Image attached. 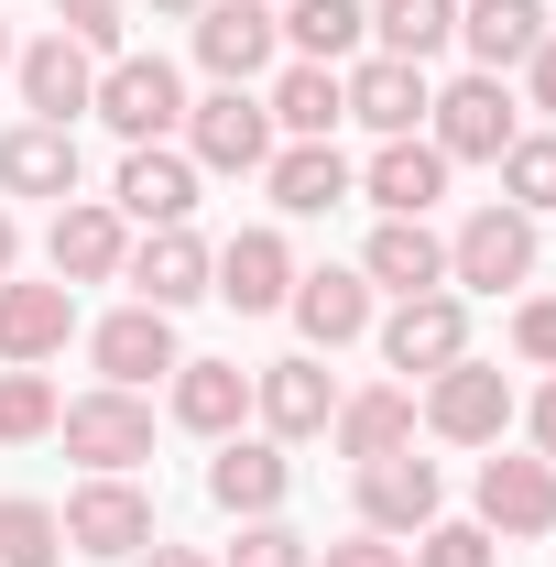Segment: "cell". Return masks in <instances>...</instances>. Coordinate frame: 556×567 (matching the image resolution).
<instances>
[{"label":"cell","mask_w":556,"mask_h":567,"mask_svg":"<svg viewBox=\"0 0 556 567\" xmlns=\"http://www.w3.org/2000/svg\"><path fill=\"white\" fill-rule=\"evenodd\" d=\"M535 262H546V240H535V218L524 208H470L459 229H447V284L459 295H524L535 284Z\"/></svg>","instance_id":"obj_1"},{"label":"cell","mask_w":556,"mask_h":567,"mask_svg":"<svg viewBox=\"0 0 556 567\" xmlns=\"http://www.w3.org/2000/svg\"><path fill=\"white\" fill-rule=\"evenodd\" d=\"M513 415H524V404H513V382H502L481 350L447 360V371L425 382V404H415V425L436 436V447H502V436H513Z\"/></svg>","instance_id":"obj_2"},{"label":"cell","mask_w":556,"mask_h":567,"mask_svg":"<svg viewBox=\"0 0 556 567\" xmlns=\"http://www.w3.org/2000/svg\"><path fill=\"white\" fill-rule=\"evenodd\" d=\"M470 524H481L491 546H535V535H556V470L535 458V447H491L481 481H470Z\"/></svg>","instance_id":"obj_3"},{"label":"cell","mask_w":556,"mask_h":567,"mask_svg":"<svg viewBox=\"0 0 556 567\" xmlns=\"http://www.w3.org/2000/svg\"><path fill=\"white\" fill-rule=\"evenodd\" d=\"M513 132H524V99L502 87V76H447L436 87V110H425V142L447 153V164H502L513 153Z\"/></svg>","instance_id":"obj_4"},{"label":"cell","mask_w":556,"mask_h":567,"mask_svg":"<svg viewBox=\"0 0 556 567\" xmlns=\"http://www.w3.org/2000/svg\"><path fill=\"white\" fill-rule=\"evenodd\" d=\"M274 110H262V87H208V99H186V164L197 175H262L274 164Z\"/></svg>","instance_id":"obj_5"},{"label":"cell","mask_w":556,"mask_h":567,"mask_svg":"<svg viewBox=\"0 0 556 567\" xmlns=\"http://www.w3.org/2000/svg\"><path fill=\"white\" fill-rule=\"evenodd\" d=\"M55 436H66V458H87V481H132L153 458V404L121 393V382H99V393H76L55 415Z\"/></svg>","instance_id":"obj_6"},{"label":"cell","mask_w":556,"mask_h":567,"mask_svg":"<svg viewBox=\"0 0 556 567\" xmlns=\"http://www.w3.org/2000/svg\"><path fill=\"white\" fill-rule=\"evenodd\" d=\"M371 339H382V360H393L404 382H436L447 360H470V295H459V284L393 295V317H371Z\"/></svg>","instance_id":"obj_7"},{"label":"cell","mask_w":556,"mask_h":567,"mask_svg":"<svg viewBox=\"0 0 556 567\" xmlns=\"http://www.w3.org/2000/svg\"><path fill=\"white\" fill-rule=\"evenodd\" d=\"M87 110H99L121 142H175L186 132V76H175V55H110Z\"/></svg>","instance_id":"obj_8"},{"label":"cell","mask_w":556,"mask_h":567,"mask_svg":"<svg viewBox=\"0 0 556 567\" xmlns=\"http://www.w3.org/2000/svg\"><path fill=\"white\" fill-rule=\"evenodd\" d=\"M55 524H66V557H142V546L164 535L142 481H76V492L55 502Z\"/></svg>","instance_id":"obj_9"},{"label":"cell","mask_w":556,"mask_h":567,"mask_svg":"<svg viewBox=\"0 0 556 567\" xmlns=\"http://www.w3.org/2000/svg\"><path fill=\"white\" fill-rule=\"evenodd\" d=\"M110 208L132 218V229H186V218H197V164H186V142H121Z\"/></svg>","instance_id":"obj_10"},{"label":"cell","mask_w":556,"mask_h":567,"mask_svg":"<svg viewBox=\"0 0 556 567\" xmlns=\"http://www.w3.org/2000/svg\"><path fill=\"white\" fill-rule=\"evenodd\" d=\"M436 513H447L436 458H415V447H393V458H360V535H393V546H415Z\"/></svg>","instance_id":"obj_11"},{"label":"cell","mask_w":556,"mask_h":567,"mask_svg":"<svg viewBox=\"0 0 556 567\" xmlns=\"http://www.w3.org/2000/svg\"><path fill=\"white\" fill-rule=\"evenodd\" d=\"M251 415H262V436H274V447H306V436H328V415H339V371H328L317 350L262 360V371H251Z\"/></svg>","instance_id":"obj_12"},{"label":"cell","mask_w":556,"mask_h":567,"mask_svg":"<svg viewBox=\"0 0 556 567\" xmlns=\"http://www.w3.org/2000/svg\"><path fill=\"white\" fill-rule=\"evenodd\" d=\"M339 99H349V121L371 142H404V132H425V110H436V76L404 66V55H349Z\"/></svg>","instance_id":"obj_13"},{"label":"cell","mask_w":556,"mask_h":567,"mask_svg":"<svg viewBox=\"0 0 556 567\" xmlns=\"http://www.w3.org/2000/svg\"><path fill=\"white\" fill-rule=\"evenodd\" d=\"M284 317H295V339L328 360L349 350V339H371V317H382V295L360 284V262H317V274H295V295H284Z\"/></svg>","instance_id":"obj_14"},{"label":"cell","mask_w":556,"mask_h":567,"mask_svg":"<svg viewBox=\"0 0 556 567\" xmlns=\"http://www.w3.org/2000/svg\"><path fill=\"white\" fill-rule=\"evenodd\" d=\"M11 87H22V121L76 132V121H87V99H99V55H87L76 33H44V44H22V55H11Z\"/></svg>","instance_id":"obj_15"},{"label":"cell","mask_w":556,"mask_h":567,"mask_svg":"<svg viewBox=\"0 0 556 567\" xmlns=\"http://www.w3.org/2000/svg\"><path fill=\"white\" fill-rule=\"evenodd\" d=\"M197 66L218 76V87H251V76L284 66V22L274 0H208L197 11Z\"/></svg>","instance_id":"obj_16"},{"label":"cell","mask_w":556,"mask_h":567,"mask_svg":"<svg viewBox=\"0 0 556 567\" xmlns=\"http://www.w3.org/2000/svg\"><path fill=\"white\" fill-rule=\"evenodd\" d=\"M121 262H132V218L110 197H66L55 229H44V274L55 284H121Z\"/></svg>","instance_id":"obj_17"},{"label":"cell","mask_w":556,"mask_h":567,"mask_svg":"<svg viewBox=\"0 0 556 567\" xmlns=\"http://www.w3.org/2000/svg\"><path fill=\"white\" fill-rule=\"evenodd\" d=\"M66 339H76V284H0V371H44V360H66Z\"/></svg>","instance_id":"obj_18"},{"label":"cell","mask_w":556,"mask_h":567,"mask_svg":"<svg viewBox=\"0 0 556 567\" xmlns=\"http://www.w3.org/2000/svg\"><path fill=\"white\" fill-rule=\"evenodd\" d=\"M87 360H99V382L142 393V382H164L186 350H175V317H164V306H110V317L87 328Z\"/></svg>","instance_id":"obj_19"},{"label":"cell","mask_w":556,"mask_h":567,"mask_svg":"<svg viewBox=\"0 0 556 567\" xmlns=\"http://www.w3.org/2000/svg\"><path fill=\"white\" fill-rule=\"evenodd\" d=\"M208 295L240 306V317H274L284 295H295V240L284 229H229L218 262H208Z\"/></svg>","instance_id":"obj_20"},{"label":"cell","mask_w":556,"mask_h":567,"mask_svg":"<svg viewBox=\"0 0 556 567\" xmlns=\"http://www.w3.org/2000/svg\"><path fill=\"white\" fill-rule=\"evenodd\" d=\"M208 240L197 229H142L132 240V262H121V284H132V306H164V317H186L197 295H208Z\"/></svg>","instance_id":"obj_21"},{"label":"cell","mask_w":556,"mask_h":567,"mask_svg":"<svg viewBox=\"0 0 556 567\" xmlns=\"http://www.w3.org/2000/svg\"><path fill=\"white\" fill-rule=\"evenodd\" d=\"M164 415L186 425V436H240V425H251V371H240V360H175V371H164Z\"/></svg>","instance_id":"obj_22"},{"label":"cell","mask_w":556,"mask_h":567,"mask_svg":"<svg viewBox=\"0 0 556 567\" xmlns=\"http://www.w3.org/2000/svg\"><path fill=\"white\" fill-rule=\"evenodd\" d=\"M284 492H295V458H284L274 436H218V458H208V502L229 513V524H262V513H284Z\"/></svg>","instance_id":"obj_23"},{"label":"cell","mask_w":556,"mask_h":567,"mask_svg":"<svg viewBox=\"0 0 556 567\" xmlns=\"http://www.w3.org/2000/svg\"><path fill=\"white\" fill-rule=\"evenodd\" d=\"M262 186H274L284 218H328V208H349V197H360V164H349L339 142H274Z\"/></svg>","instance_id":"obj_24"},{"label":"cell","mask_w":556,"mask_h":567,"mask_svg":"<svg viewBox=\"0 0 556 567\" xmlns=\"http://www.w3.org/2000/svg\"><path fill=\"white\" fill-rule=\"evenodd\" d=\"M447 175H459V164H447L425 132H404V142H382V153L360 164V197H371L382 218H425L436 197H447Z\"/></svg>","instance_id":"obj_25"},{"label":"cell","mask_w":556,"mask_h":567,"mask_svg":"<svg viewBox=\"0 0 556 567\" xmlns=\"http://www.w3.org/2000/svg\"><path fill=\"white\" fill-rule=\"evenodd\" d=\"M360 284H371V295H436V284H447V240H436L425 218H371Z\"/></svg>","instance_id":"obj_26"},{"label":"cell","mask_w":556,"mask_h":567,"mask_svg":"<svg viewBox=\"0 0 556 567\" xmlns=\"http://www.w3.org/2000/svg\"><path fill=\"white\" fill-rule=\"evenodd\" d=\"M546 0H459V44H470V66L481 76H524V55L546 44Z\"/></svg>","instance_id":"obj_27"},{"label":"cell","mask_w":556,"mask_h":567,"mask_svg":"<svg viewBox=\"0 0 556 567\" xmlns=\"http://www.w3.org/2000/svg\"><path fill=\"white\" fill-rule=\"evenodd\" d=\"M0 197L66 208V197H76V132H55V121H11V132H0Z\"/></svg>","instance_id":"obj_28"},{"label":"cell","mask_w":556,"mask_h":567,"mask_svg":"<svg viewBox=\"0 0 556 567\" xmlns=\"http://www.w3.org/2000/svg\"><path fill=\"white\" fill-rule=\"evenodd\" d=\"M328 447H339L349 470H360V458H393V447H415V382L339 393V415H328Z\"/></svg>","instance_id":"obj_29"},{"label":"cell","mask_w":556,"mask_h":567,"mask_svg":"<svg viewBox=\"0 0 556 567\" xmlns=\"http://www.w3.org/2000/svg\"><path fill=\"white\" fill-rule=\"evenodd\" d=\"M284 22V55L295 66H349V55H371V0H274Z\"/></svg>","instance_id":"obj_30"},{"label":"cell","mask_w":556,"mask_h":567,"mask_svg":"<svg viewBox=\"0 0 556 567\" xmlns=\"http://www.w3.org/2000/svg\"><path fill=\"white\" fill-rule=\"evenodd\" d=\"M262 110H274V132H284V142H339V121H349L339 66H295V55H284L274 87H262Z\"/></svg>","instance_id":"obj_31"},{"label":"cell","mask_w":556,"mask_h":567,"mask_svg":"<svg viewBox=\"0 0 556 567\" xmlns=\"http://www.w3.org/2000/svg\"><path fill=\"white\" fill-rule=\"evenodd\" d=\"M447 44H459V0H371V55L436 66Z\"/></svg>","instance_id":"obj_32"},{"label":"cell","mask_w":556,"mask_h":567,"mask_svg":"<svg viewBox=\"0 0 556 567\" xmlns=\"http://www.w3.org/2000/svg\"><path fill=\"white\" fill-rule=\"evenodd\" d=\"M0 567H66V524L44 492H11L0 502Z\"/></svg>","instance_id":"obj_33"},{"label":"cell","mask_w":556,"mask_h":567,"mask_svg":"<svg viewBox=\"0 0 556 567\" xmlns=\"http://www.w3.org/2000/svg\"><path fill=\"white\" fill-rule=\"evenodd\" d=\"M491 175H502V208L546 218L556 208V132H513V153H502Z\"/></svg>","instance_id":"obj_34"},{"label":"cell","mask_w":556,"mask_h":567,"mask_svg":"<svg viewBox=\"0 0 556 567\" xmlns=\"http://www.w3.org/2000/svg\"><path fill=\"white\" fill-rule=\"evenodd\" d=\"M55 415H66V393L44 371H0V447H44Z\"/></svg>","instance_id":"obj_35"},{"label":"cell","mask_w":556,"mask_h":567,"mask_svg":"<svg viewBox=\"0 0 556 567\" xmlns=\"http://www.w3.org/2000/svg\"><path fill=\"white\" fill-rule=\"evenodd\" d=\"M218 567H317V546H306L284 513H262V524H240V535H229V557H218Z\"/></svg>","instance_id":"obj_36"},{"label":"cell","mask_w":556,"mask_h":567,"mask_svg":"<svg viewBox=\"0 0 556 567\" xmlns=\"http://www.w3.org/2000/svg\"><path fill=\"white\" fill-rule=\"evenodd\" d=\"M55 33H76L99 66H110V55H132V22H121V0H55Z\"/></svg>","instance_id":"obj_37"},{"label":"cell","mask_w":556,"mask_h":567,"mask_svg":"<svg viewBox=\"0 0 556 567\" xmlns=\"http://www.w3.org/2000/svg\"><path fill=\"white\" fill-rule=\"evenodd\" d=\"M404 557H415V567H502V546H491L481 524H447V513H436V524H425Z\"/></svg>","instance_id":"obj_38"},{"label":"cell","mask_w":556,"mask_h":567,"mask_svg":"<svg viewBox=\"0 0 556 567\" xmlns=\"http://www.w3.org/2000/svg\"><path fill=\"white\" fill-rule=\"evenodd\" d=\"M513 360L556 371V295H524V306H513Z\"/></svg>","instance_id":"obj_39"},{"label":"cell","mask_w":556,"mask_h":567,"mask_svg":"<svg viewBox=\"0 0 556 567\" xmlns=\"http://www.w3.org/2000/svg\"><path fill=\"white\" fill-rule=\"evenodd\" d=\"M317 567H415L393 535H339V546H317Z\"/></svg>","instance_id":"obj_40"},{"label":"cell","mask_w":556,"mask_h":567,"mask_svg":"<svg viewBox=\"0 0 556 567\" xmlns=\"http://www.w3.org/2000/svg\"><path fill=\"white\" fill-rule=\"evenodd\" d=\"M524 110H546V132H556V33L524 55Z\"/></svg>","instance_id":"obj_41"},{"label":"cell","mask_w":556,"mask_h":567,"mask_svg":"<svg viewBox=\"0 0 556 567\" xmlns=\"http://www.w3.org/2000/svg\"><path fill=\"white\" fill-rule=\"evenodd\" d=\"M524 436H535V458H546V470H556V371H546V393L524 404Z\"/></svg>","instance_id":"obj_42"},{"label":"cell","mask_w":556,"mask_h":567,"mask_svg":"<svg viewBox=\"0 0 556 567\" xmlns=\"http://www.w3.org/2000/svg\"><path fill=\"white\" fill-rule=\"evenodd\" d=\"M132 567H218V557H197V546H164V535H153V546H142Z\"/></svg>","instance_id":"obj_43"},{"label":"cell","mask_w":556,"mask_h":567,"mask_svg":"<svg viewBox=\"0 0 556 567\" xmlns=\"http://www.w3.org/2000/svg\"><path fill=\"white\" fill-rule=\"evenodd\" d=\"M11 274H22V218L0 208V284H11Z\"/></svg>","instance_id":"obj_44"},{"label":"cell","mask_w":556,"mask_h":567,"mask_svg":"<svg viewBox=\"0 0 556 567\" xmlns=\"http://www.w3.org/2000/svg\"><path fill=\"white\" fill-rule=\"evenodd\" d=\"M197 11H208V0H153V22H197Z\"/></svg>","instance_id":"obj_45"},{"label":"cell","mask_w":556,"mask_h":567,"mask_svg":"<svg viewBox=\"0 0 556 567\" xmlns=\"http://www.w3.org/2000/svg\"><path fill=\"white\" fill-rule=\"evenodd\" d=\"M11 55H22V44H11V22H0V76H11Z\"/></svg>","instance_id":"obj_46"}]
</instances>
